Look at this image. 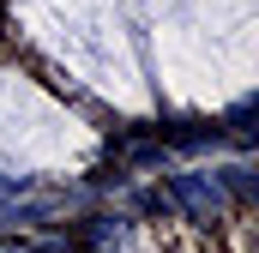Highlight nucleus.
<instances>
[{
    "mask_svg": "<svg viewBox=\"0 0 259 253\" xmlns=\"http://www.w3.org/2000/svg\"><path fill=\"white\" fill-rule=\"evenodd\" d=\"M169 199L187 211V223H205V229L229 211V187H223V175H205V169H181V175H169Z\"/></svg>",
    "mask_w": 259,
    "mask_h": 253,
    "instance_id": "f257e3e1",
    "label": "nucleus"
},
{
    "mask_svg": "<svg viewBox=\"0 0 259 253\" xmlns=\"http://www.w3.org/2000/svg\"><path fill=\"white\" fill-rule=\"evenodd\" d=\"M0 253H24V247H6V241H0Z\"/></svg>",
    "mask_w": 259,
    "mask_h": 253,
    "instance_id": "f03ea898",
    "label": "nucleus"
}]
</instances>
